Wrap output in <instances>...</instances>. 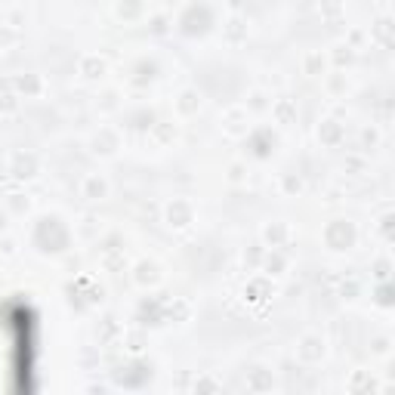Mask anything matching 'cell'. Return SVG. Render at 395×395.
<instances>
[{
  "instance_id": "obj_14",
  "label": "cell",
  "mask_w": 395,
  "mask_h": 395,
  "mask_svg": "<svg viewBox=\"0 0 395 395\" xmlns=\"http://www.w3.org/2000/svg\"><path fill=\"white\" fill-rule=\"evenodd\" d=\"M12 87H16V96L19 99H31V96H41L44 93V77L41 75H19V77H12Z\"/></svg>"
},
{
  "instance_id": "obj_4",
  "label": "cell",
  "mask_w": 395,
  "mask_h": 395,
  "mask_svg": "<svg viewBox=\"0 0 395 395\" xmlns=\"http://www.w3.org/2000/svg\"><path fill=\"white\" fill-rule=\"evenodd\" d=\"M275 146H278V136L272 133V127H256L247 133V151H250V157H256V161L272 157Z\"/></svg>"
},
{
  "instance_id": "obj_8",
  "label": "cell",
  "mask_w": 395,
  "mask_h": 395,
  "mask_svg": "<svg viewBox=\"0 0 395 395\" xmlns=\"http://www.w3.org/2000/svg\"><path fill=\"white\" fill-rule=\"evenodd\" d=\"M117 148H121V133L111 127H99L93 133V139H90V151L99 157H111L117 155Z\"/></svg>"
},
{
  "instance_id": "obj_31",
  "label": "cell",
  "mask_w": 395,
  "mask_h": 395,
  "mask_svg": "<svg viewBox=\"0 0 395 395\" xmlns=\"http://www.w3.org/2000/svg\"><path fill=\"white\" fill-rule=\"evenodd\" d=\"M19 108V96L16 93H3L0 96V115H12Z\"/></svg>"
},
{
  "instance_id": "obj_13",
  "label": "cell",
  "mask_w": 395,
  "mask_h": 395,
  "mask_svg": "<svg viewBox=\"0 0 395 395\" xmlns=\"http://www.w3.org/2000/svg\"><path fill=\"white\" fill-rule=\"evenodd\" d=\"M133 281L139 287H155L157 281H161V266H157V262H151V260H139L133 266Z\"/></svg>"
},
{
  "instance_id": "obj_10",
  "label": "cell",
  "mask_w": 395,
  "mask_h": 395,
  "mask_svg": "<svg viewBox=\"0 0 395 395\" xmlns=\"http://www.w3.org/2000/svg\"><path fill=\"white\" fill-rule=\"evenodd\" d=\"M81 198H87V201H105L108 198V180L102 173H87L81 180Z\"/></svg>"
},
{
  "instance_id": "obj_35",
  "label": "cell",
  "mask_w": 395,
  "mask_h": 395,
  "mask_svg": "<svg viewBox=\"0 0 395 395\" xmlns=\"http://www.w3.org/2000/svg\"><path fill=\"white\" fill-rule=\"evenodd\" d=\"M10 210H12V213H25V210H28V198L12 195L10 198Z\"/></svg>"
},
{
  "instance_id": "obj_22",
  "label": "cell",
  "mask_w": 395,
  "mask_h": 395,
  "mask_svg": "<svg viewBox=\"0 0 395 395\" xmlns=\"http://www.w3.org/2000/svg\"><path fill=\"white\" fill-rule=\"evenodd\" d=\"M269 296V281L266 278H253L250 285L244 287V300L247 302H262Z\"/></svg>"
},
{
  "instance_id": "obj_26",
  "label": "cell",
  "mask_w": 395,
  "mask_h": 395,
  "mask_svg": "<svg viewBox=\"0 0 395 395\" xmlns=\"http://www.w3.org/2000/svg\"><path fill=\"white\" fill-rule=\"evenodd\" d=\"M151 133H155L157 136V142H161V146H167V142H173L176 139V127H173V124H151Z\"/></svg>"
},
{
  "instance_id": "obj_41",
  "label": "cell",
  "mask_w": 395,
  "mask_h": 395,
  "mask_svg": "<svg viewBox=\"0 0 395 395\" xmlns=\"http://www.w3.org/2000/svg\"><path fill=\"white\" fill-rule=\"evenodd\" d=\"M377 278H380V281L389 278V262H386V260H380V262H377Z\"/></svg>"
},
{
  "instance_id": "obj_33",
  "label": "cell",
  "mask_w": 395,
  "mask_h": 395,
  "mask_svg": "<svg viewBox=\"0 0 395 395\" xmlns=\"http://www.w3.org/2000/svg\"><path fill=\"white\" fill-rule=\"evenodd\" d=\"M392 287H389V281H383V285H380L377 287V302H380V306H392Z\"/></svg>"
},
{
  "instance_id": "obj_40",
  "label": "cell",
  "mask_w": 395,
  "mask_h": 395,
  "mask_svg": "<svg viewBox=\"0 0 395 395\" xmlns=\"http://www.w3.org/2000/svg\"><path fill=\"white\" fill-rule=\"evenodd\" d=\"M164 28H167V19H164V16H155V19H151V31H155V35H161Z\"/></svg>"
},
{
  "instance_id": "obj_38",
  "label": "cell",
  "mask_w": 395,
  "mask_h": 395,
  "mask_svg": "<svg viewBox=\"0 0 395 395\" xmlns=\"http://www.w3.org/2000/svg\"><path fill=\"white\" fill-rule=\"evenodd\" d=\"M380 232H383L386 238L392 235V213H383V220H380Z\"/></svg>"
},
{
  "instance_id": "obj_9",
  "label": "cell",
  "mask_w": 395,
  "mask_h": 395,
  "mask_svg": "<svg viewBox=\"0 0 395 395\" xmlns=\"http://www.w3.org/2000/svg\"><path fill=\"white\" fill-rule=\"evenodd\" d=\"M296 358H300L302 365H318V361L325 358V340H321L318 334H302L300 343H296Z\"/></svg>"
},
{
  "instance_id": "obj_1",
  "label": "cell",
  "mask_w": 395,
  "mask_h": 395,
  "mask_svg": "<svg viewBox=\"0 0 395 395\" xmlns=\"http://www.w3.org/2000/svg\"><path fill=\"white\" fill-rule=\"evenodd\" d=\"M31 244L41 250L44 256H59L71 247V229L65 226L59 216H41L35 222V232H31Z\"/></svg>"
},
{
  "instance_id": "obj_3",
  "label": "cell",
  "mask_w": 395,
  "mask_h": 395,
  "mask_svg": "<svg viewBox=\"0 0 395 395\" xmlns=\"http://www.w3.org/2000/svg\"><path fill=\"white\" fill-rule=\"evenodd\" d=\"M325 244L327 250H334V253H343V250L355 247V238H358V232H355V226L349 220H331L325 226Z\"/></svg>"
},
{
  "instance_id": "obj_15",
  "label": "cell",
  "mask_w": 395,
  "mask_h": 395,
  "mask_svg": "<svg viewBox=\"0 0 395 395\" xmlns=\"http://www.w3.org/2000/svg\"><path fill=\"white\" fill-rule=\"evenodd\" d=\"M247 389L250 392H269V389H275L272 371H269V367H262V365L250 367V371H247Z\"/></svg>"
},
{
  "instance_id": "obj_19",
  "label": "cell",
  "mask_w": 395,
  "mask_h": 395,
  "mask_svg": "<svg viewBox=\"0 0 395 395\" xmlns=\"http://www.w3.org/2000/svg\"><path fill=\"white\" fill-rule=\"evenodd\" d=\"M287 222H269L266 229H262V241H266V247H272V250H278V247H285V241H287Z\"/></svg>"
},
{
  "instance_id": "obj_7",
  "label": "cell",
  "mask_w": 395,
  "mask_h": 395,
  "mask_svg": "<svg viewBox=\"0 0 395 395\" xmlns=\"http://www.w3.org/2000/svg\"><path fill=\"white\" fill-rule=\"evenodd\" d=\"M164 220H167L170 229H186L195 222V207L192 201H186V198H173V201L167 204V210H164Z\"/></svg>"
},
{
  "instance_id": "obj_5",
  "label": "cell",
  "mask_w": 395,
  "mask_h": 395,
  "mask_svg": "<svg viewBox=\"0 0 395 395\" xmlns=\"http://www.w3.org/2000/svg\"><path fill=\"white\" fill-rule=\"evenodd\" d=\"M10 173L12 180H35L41 173V157L28 148H19L10 155Z\"/></svg>"
},
{
  "instance_id": "obj_16",
  "label": "cell",
  "mask_w": 395,
  "mask_h": 395,
  "mask_svg": "<svg viewBox=\"0 0 395 395\" xmlns=\"http://www.w3.org/2000/svg\"><path fill=\"white\" fill-rule=\"evenodd\" d=\"M272 117L275 124H281V127H291V124H296V102L293 99H272Z\"/></svg>"
},
{
  "instance_id": "obj_39",
  "label": "cell",
  "mask_w": 395,
  "mask_h": 395,
  "mask_svg": "<svg viewBox=\"0 0 395 395\" xmlns=\"http://www.w3.org/2000/svg\"><path fill=\"white\" fill-rule=\"evenodd\" d=\"M374 352H377V355H386V352H389V340H386V337H377V340H374Z\"/></svg>"
},
{
  "instance_id": "obj_12",
  "label": "cell",
  "mask_w": 395,
  "mask_h": 395,
  "mask_svg": "<svg viewBox=\"0 0 395 395\" xmlns=\"http://www.w3.org/2000/svg\"><path fill=\"white\" fill-rule=\"evenodd\" d=\"M222 130H226L229 136H244L247 133V108H241V105L229 108L226 115H222Z\"/></svg>"
},
{
  "instance_id": "obj_23",
  "label": "cell",
  "mask_w": 395,
  "mask_h": 395,
  "mask_svg": "<svg viewBox=\"0 0 395 395\" xmlns=\"http://www.w3.org/2000/svg\"><path fill=\"white\" fill-rule=\"evenodd\" d=\"M226 41L229 44H241V41H247V22L244 19H229V25H226Z\"/></svg>"
},
{
  "instance_id": "obj_37",
  "label": "cell",
  "mask_w": 395,
  "mask_h": 395,
  "mask_svg": "<svg viewBox=\"0 0 395 395\" xmlns=\"http://www.w3.org/2000/svg\"><path fill=\"white\" fill-rule=\"evenodd\" d=\"M352 62V47H337V65Z\"/></svg>"
},
{
  "instance_id": "obj_17",
  "label": "cell",
  "mask_w": 395,
  "mask_h": 395,
  "mask_svg": "<svg viewBox=\"0 0 395 395\" xmlns=\"http://www.w3.org/2000/svg\"><path fill=\"white\" fill-rule=\"evenodd\" d=\"M201 93H198V90H182L180 96H176V115L180 117H192V115H198V111H201Z\"/></svg>"
},
{
  "instance_id": "obj_28",
  "label": "cell",
  "mask_w": 395,
  "mask_h": 395,
  "mask_svg": "<svg viewBox=\"0 0 395 395\" xmlns=\"http://www.w3.org/2000/svg\"><path fill=\"white\" fill-rule=\"evenodd\" d=\"M389 31H392V22H389V19H380V22L374 25V37H377V41L383 44L386 50L392 47V37H389Z\"/></svg>"
},
{
  "instance_id": "obj_29",
  "label": "cell",
  "mask_w": 395,
  "mask_h": 395,
  "mask_svg": "<svg viewBox=\"0 0 395 395\" xmlns=\"http://www.w3.org/2000/svg\"><path fill=\"white\" fill-rule=\"evenodd\" d=\"M281 192L285 195H300L302 192V180L296 173H285L281 176Z\"/></svg>"
},
{
  "instance_id": "obj_2",
  "label": "cell",
  "mask_w": 395,
  "mask_h": 395,
  "mask_svg": "<svg viewBox=\"0 0 395 395\" xmlns=\"http://www.w3.org/2000/svg\"><path fill=\"white\" fill-rule=\"evenodd\" d=\"M213 25H216V12H213V6L204 3V0L189 3L186 10H182V16L176 19V28H180V35H186V37H204Z\"/></svg>"
},
{
  "instance_id": "obj_21",
  "label": "cell",
  "mask_w": 395,
  "mask_h": 395,
  "mask_svg": "<svg viewBox=\"0 0 395 395\" xmlns=\"http://www.w3.org/2000/svg\"><path fill=\"white\" fill-rule=\"evenodd\" d=\"M325 65H327V59L321 56V52H306L302 56V75H309V77H318L321 71H325Z\"/></svg>"
},
{
  "instance_id": "obj_43",
  "label": "cell",
  "mask_w": 395,
  "mask_h": 395,
  "mask_svg": "<svg viewBox=\"0 0 395 395\" xmlns=\"http://www.w3.org/2000/svg\"><path fill=\"white\" fill-rule=\"evenodd\" d=\"M6 226H10V216L0 213V232H6Z\"/></svg>"
},
{
  "instance_id": "obj_18",
  "label": "cell",
  "mask_w": 395,
  "mask_h": 395,
  "mask_svg": "<svg viewBox=\"0 0 395 395\" xmlns=\"http://www.w3.org/2000/svg\"><path fill=\"white\" fill-rule=\"evenodd\" d=\"M77 75H81L84 81H96V77H102L105 75V59L96 56V52L84 56L81 62H77Z\"/></svg>"
},
{
  "instance_id": "obj_20",
  "label": "cell",
  "mask_w": 395,
  "mask_h": 395,
  "mask_svg": "<svg viewBox=\"0 0 395 395\" xmlns=\"http://www.w3.org/2000/svg\"><path fill=\"white\" fill-rule=\"evenodd\" d=\"M155 77H157V62H151V59H142V62H136L133 77H130V81H133L136 87H146V84H151Z\"/></svg>"
},
{
  "instance_id": "obj_11",
  "label": "cell",
  "mask_w": 395,
  "mask_h": 395,
  "mask_svg": "<svg viewBox=\"0 0 395 395\" xmlns=\"http://www.w3.org/2000/svg\"><path fill=\"white\" fill-rule=\"evenodd\" d=\"M318 139L325 142L327 148H337L340 142L346 139V130H343V124H340V121H334V117H325V121L318 124Z\"/></svg>"
},
{
  "instance_id": "obj_32",
  "label": "cell",
  "mask_w": 395,
  "mask_h": 395,
  "mask_svg": "<svg viewBox=\"0 0 395 395\" xmlns=\"http://www.w3.org/2000/svg\"><path fill=\"white\" fill-rule=\"evenodd\" d=\"M321 12H325V19H340L343 6H340V0H321Z\"/></svg>"
},
{
  "instance_id": "obj_34",
  "label": "cell",
  "mask_w": 395,
  "mask_h": 395,
  "mask_svg": "<svg viewBox=\"0 0 395 395\" xmlns=\"http://www.w3.org/2000/svg\"><path fill=\"white\" fill-rule=\"evenodd\" d=\"M222 386L216 383V380H210V377H204V380H198L195 383V392H220Z\"/></svg>"
},
{
  "instance_id": "obj_30",
  "label": "cell",
  "mask_w": 395,
  "mask_h": 395,
  "mask_svg": "<svg viewBox=\"0 0 395 395\" xmlns=\"http://www.w3.org/2000/svg\"><path fill=\"white\" fill-rule=\"evenodd\" d=\"M266 269H269V275H281L287 269V262H285V256L278 253V250H272V253L266 256Z\"/></svg>"
},
{
  "instance_id": "obj_27",
  "label": "cell",
  "mask_w": 395,
  "mask_h": 395,
  "mask_svg": "<svg viewBox=\"0 0 395 395\" xmlns=\"http://www.w3.org/2000/svg\"><path fill=\"white\" fill-rule=\"evenodd\" d=\"M142 12V0H121V3H117V16L121 19H136Z\"/></svg>"
},
{
  "instance_id": "obj_36",
  "label": "cell",
  "mask_w": 395,
  "mask_h": 395,
  "mask_svg": "<svg viewBox=\"0 0 395 395\" xmlns=\"http://www.w3.org/2000/svg\"><path fill=\"white\" fill-rule=\"evenodd\" d=\"M229 182H244V167H241V164L229 167Z\"/></svg>"
},
{
  "instance_id": "obj_25",
  "label": "cell",
  "mask_w": 395,
  "mask_h": 395,
  "mask_svg": "<svg viewBox=\"0 0 395 395\" xmlns=\"http://www.w3.org/2000/svg\"><path fill=\"white\" fill-rule=\"evenodd\" d=\"M22 41V31L16 25H0V50H10Z\"/></svg>"
},
{
  "instance_id": "obj_42",
  "label": "cell",
  "mask_w": 395,
  "mask_h": 395,
  "mask_svg": "<svg viewBox=\"0 0 395 395\" xmlns=\"http://www.w3.org/2000/svg\"><path fill=\"white\" fill-rule=\"evenodd\" d=\"M3 253H6V256L16 253V241H3Z\"/></svg>"
},
{
  "instance_id": "obj_24",
  "label": "cell",
  "mask_w": 395,
  "mask_h": 395,
  "mask_svg": "<svg viewBox=\"0 0 395 395\" xmlns=\"http://www.w3.org/2000/svg\"><path fill=\"white\" fill-rule=\"evenodd\" d=\"M269 105H272V99H269L266 90H250L247 93V111H269Z\"/></svg>"
},
{
  "instance_id": "obj_6",
  "label": "cell",
  "mask_w": 395,
  "mask_h": 395,
  "mask_svg": "<svg viewBox=\"0 0 395 395\" xmlns=\"http://www.w3.org/2000/svg\"><path fill=\"white\" fill-rule=\"evenodd\" d=\"M115 380L124 389H139V386H146L151 380V365H146V361H130L127 367H121L115 374Z\"/></svg>"
}]
</instances>
